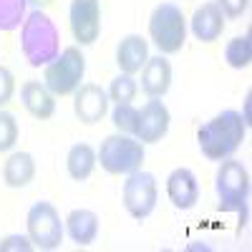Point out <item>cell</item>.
<instances>
[{
    "label": "cell",
    "instance_id": "cell-1",
    "mask_svg": "<svg viewBox=\"0 0 252 252\" xmlns=\"http://www.w3.org/2000/svg\"><path fill=\"white\" fill-rule=\"evenodd\" d=\"M247 124L235 109H224L215 119H209L207 124L199 126L197 131V144L207 159L222 161L227 157H232L240 144L245 141Z\"/></svg>",
    "mask_w": 252,
    "mask_h": 252
},
{
    "label": "cell",
    "instance_id": "cell-2",
    "mask_svg": "<svg viewBox=\"0 0 252 252\" xmlns=\"http://www.w3.org/2000/svg\"><path fill=\"white\" fill-rule=\"evenodd\" d=\"M20 48H23V56L33 68L48 66L61 53L58 28L43 10H33L23 20V28H20Z\"/></svg>",
    "mask_w": 252,
    "mask_h": 252
},
{
    "label": "cell",
    "instance_id": "cell-3",
    "mask_svg": "<svg viewBox=\"0 0 252 252\" xmlns=\"http://www.w3.org/2000/svg\"><path fill=\"white\" fill-rule=\"evenodd\" d=\"M217 197H220V209L222 212H237L240 215V229L247 222V197H250V174L242 166V161L235 159H222L217 177Z\"/></svg>",
    "mask_w": 252,
    "mask_h": 252
},
{
    "label": "cell",
    "instance_id": "cell-4",
    "mask_svg": "<svg viewBox=\"0 0 252 252\" xmlns=\"http://www.w3.org/2000/svg\"><path fill=\"white\" fill-rule=\"evenodd\" d=\"M96 161H101V169L114 177L131 174L144 164V144L129 134H111L101 141Z\"/></svg>",
    "mask_w": 252,
    "mask_h": 252
},
{
    "label": "cell",
    "instance_id": "cell-5",
    "mask_svg": "<svg viewBox=\"0 0 252 252\" xmlns=\"http://www.w3.org/2000/svg\"><path fill=\"white\" fill-rule=\"evenodd\" d=\"M149 38L164 56L182 51L187 40V20L177 3H161L154 8L149 18Z\"/></svg>",
    "mask_w": 252,
    "mask_h": 252
},
{
    "label": "cell",
    "instance_id": "cell-6",
    "mask_svg": "<svg viewBox=\"0 0 252 252\" xmlns=\"http://www.w3.org/2000/svg\"><path fill=\"white\" fill-rule=\"evenodd\" d=\"M83 73H86V58L76 46H68L46 66L43 83L53 96H68L81 86Z\"/></svg>",
    "mask_w": 252,
    "mask_h": 252
},
{
    "label": "cell",
    "instance_id": "cell-7",
    "mask_svg": "<svg viewBox=\"0 0 252 252\" xmlns=\"http://www.w3.org/2000/svg\"><path fill=\"white\" fill-rule=\"evenodd\" d=\"M129 179L124 182V189H121V199H124V207L134 220H146L154 207H157V197H159V187H157V177L152 172H131L126 174Z\"/></svg>",
    "mask_w": 252,
    "mask_h": 252
},
{
    "label": "cell",
    "instance_id": "cell-8",
    "mask_svg": "<svg viewBox=\"0 0 252 252\" xmlns=\"http://www.w3.org/2000/svg\"><path fill=\"white\" fill-rule=\"evenodd\" d=\"M28 237L38 250H56L63 242V222L51 202H35L28 209Z\"/></svg>",
    "mask_w": 252,
    "mask_h": 252
},
{
    "label": "cell",
    "instance_id": "cell-9",
    "mask_svg": "<svg viewBox=\"0 0 252 252\" xmlns=\"http://www.w3.org/2000/svg\"><path fill=\"white\" fill-rule=\"evenodd\" d=\"M71 33L81 46L96 43L101 33V0H71Z\"/></svg>",
    "mask_w": 252,
    "mask_h": 252
},
{
    "label": "cell",
    "instance_id": "cell-10",
    "mask_svg": "<svg viewBox=\"0 0 252 252\" xmlns=\"http://www.w3.org/2000/svg\"><path fill=\"white\" fill-rule=\"evenodd\" d=\"M169 124H172V114L169 109L164 106L159 98H152L146 106H141V111L136 114V129L134 136L141 144H157L166 136L169 131Z\"/></svg>",
    "mask_w": 252,
    "mask_h": 252
},
{
    "label": "cell",
    "instance_id": "cell-11",
    "mask_svg": "<svg viewBox=\"0 0 252 252\" xmlns=\"http://www.w3.org/2000/svg\"><path fill=\"white\" fill-rule=\"evenodd\" d=\"M109 111V94L96 83H81L73 91V114L83 124H98Z\"/></svg>",
    "mask_w": 252,
    "mask_h": 252
},
{
    "label": "cell",
    "instance_id": "cell-12",
    "mask_svg": "<svg viewBox=\"0 0 252 252\" xmlns=\"http://www.w3.org/2000/svg\"><path fill=\"white\" fill-rule=\"evenodd\" d=\"M166 194H169V202L177 209H192L199 202L197 177L189 169H184V166H179V169H174L166 177Z\"/></svg>",
    "mask_w": 252,
    "mask_h": 252
},
{
    "label": "cell",
    "instance_id": "cell-13",
    "mask_svg": "<svg viewBox=\"0 0 252 252\" xmlns=\"http://www.w3.org/2000/svg\"><path fill=\"white\" fill-rule=\"evenodd\" d=\"M20 101H23L26 111L33 119L46 121L56 114V96L48 91L46 83H40V81H26L23 86H20Z\"/></svg>",
    "mask_w": 252,
    "mask_h": 252
},
{
    "label": "cell",
    "instance_id": "cell-14",
    "mask_svg": "<svg viewBox=\"0 0 252 252\" xmlns=\"http://www.w3.org/2000/svg\"><path fill=\"white\" fill-rule=\"evenodd\" d=\"M172 86V66L164 56H154L141 68V91L152 98H159Z\"/></svg>",
    "mask_w": 252,
    "mask_h": 252
},
{
    "label": "cell",
    "instance_id": "cell-15",
    "mask_svg": "<svg viewBox=\"0 0 252 252\" xmlns=\"http://www.w3.org/2000/svg\"><path fill=\"white\" fill-rule=\"evenodd\" d=\"M189 23H192V33H194L197 40L212 43V40H217L224 31V13L217 8V3H204L194 10Z\"/></svg>",
    "mask_w": 252,
    "mask_h": 252
},
{
    "label": "cell",
    "instance_id": "cell-16",
    "mask_svg": "<svg viewBox=\"0 0 252 252\" xmlns=\"http://www.w3.org/2000/svg\"><path fill=\"white\" fill-rule=\"evenodd\" d=\"M146 61H149V43L141 35H126L116 46V63L121 73H129V76L139 73Z\"/></svg>",
    "mask_w": 252,
    "mask_h": 252
},
{
    "label": "cell",
    "instance_id": "cell-17",
    "mask_svg": "<svg viewBox=\"0 0 252 252\" xmlns=\"http://www.w3.org/2000/svg\"><path fill=\"white\" fill-rule=\"evenodd\" d=\"M66 232L78 247H89L98 237V215L94 209H73L66 217Z\"/></svg>",
    "mask_w": 252,
    "mask_h": 252
},
{
    "label": "cell",
    "instance_id": "cell-18",
    "mask_svg": "<svg viewBox=\"0 0 252 252\" xmlns=\"http://www.w3.org/2000/svg\"><path fill=\"white\" fill-rule=\"evenodd\" d=\"M35 177V161L28 152H15L8 157L3 166V179L10 189H23L33 182Z\"/></svg>",
    "mask_w": 252,
    "mask_h": 252
},
{
    "label": "cell",
    "instance_id": "cell-19",
    "mask_svg": "<svg viewBox=\"0 0 252 252\" xmlns=\"http://www.w3.org/2000/svg\"><path fill=\"white\" fill-rule=\"evenodd\" d=\"M66 166H68L71 179H76V182L89 179L96 169V152L89 144H76V146H71V152L66 157Z\"/></svg>",
    "mask_w": 252,
    "mask_h": 252
},
{
    "label": "cell",
    "instance_id": "cell-20",
    "mask_svg": "<svg viewBox=\"0 0 252 252\" xmlns=\"http://www.w3.org/2000/svg\"><path fill=\"white\" fill-rule=\"evenodd\" d=\"M224 61H227L232 68H247L250 61H252L250 35H235L232 40H229L227 48H224Z\"/></svg>",
    "mask_w": 252,
    "mask_h": 252
},
{
    "label": "cell",
    "instance_id": "cell-21",
    "mask_svg": "<svg viewBox=\"0 0 252 252\" xmlns=\"http://www.w3.org/2000/svg\"><path fill=\"white\" fill-rule=\"evenodd\" d=\"M28 0H0V31H15L26 20Z\"/></svg>",
    "mask_w": 252,
    "mask_h": 252
},
{
    "label": "cell",
    "instance_id": "cell-22",
    "mask_svg": "<svg viewBox=\"0 0 252 252\" xmlns=\"http://www.w3.org/2000/svg\"><path fill=\"white\" fill-rule=\"evenodd\" d=\"M109 101L114 103H131L139 94V86H136V81L129 76V73H121L111 81V86H109Z\"/></svg>",
    "mask_w": 252,
    "mask_h": 252
},
{
    "label": "cell",
    "instance_id": "cell-23",
    "mask_svg": "<svg viewBox=\"0 0 252 252\" xmlns=\"http://www.w3.org/2000/svg\"><path fill=\"white\" fill-rule=\"evenodd\" d=\"M136 109L131 106V103H116V109L111 114V121L116 126L119 134H134L136 129Z\"/></svg>",
    "mask_w": 252,
    "mask_h": 252
},
{
    "label": "cell",
    "instance_id": "cell-24",
    "mask_svg": "<svg viewBox=\"0 0 252 252\" xmlns=\"http://www.w3.org/2000/svg\"><path fill=\"white\" fill-rule=\"evenodd\" d=\"M18 141V121L10 111H0V152H10Z\"/></svg>",
    "mask_w": 252,
    "mask_h": 252
},
{
    "label": "cell",
    "instance_id": "cell-25",
    "mask_svg": "<svg viewBox=\"0 0 252 252\" xmlns=\"http://www.w3.org/2000/svg\"><path fill=\"white\" fill-rule=\"evenodd\" d=\"M13 94H15V78L5 66H0V109H3L5 103H10Z\"/></svg>",
    "mask_w": 252,
    "mask_h": 252
},
{
    "label": "cell",
    "instance_id": "cell-26",
    "mask_svg": "<svg viewBox=\"0 0 252 252\" xmlns=\"http://www.w3.org/2000/svg\"><path fill=\"white\" fill-rule=\"evenodd\" d=\"M28 250H33V242L31 237H23V235H8L0 242V252H28Z\"/></svg>",
    "mask_w": 252,
    "mask_h": 252
},
{
    "label": "cell",
    "instance_id": "cell-27",
    "mask_svg": "<svg viewBox=\"0 0 252 252\" xmlns=\"http://www.w3.org/2000/svg\"><path fill=\"white\" fill-rule=\"evenodd\" d=\"M250 5V0H217V8L227 15V18H240Z\"/></svg>",
    "mask_w": 252,
    "mask_h": 252
},
{
    "label": "cell",
    "instance_id": "cell-28",
    "mask_svg": "<svg viewBox=\"0 0 252 252\" xmlns=\"http://www.w3.org/2000/svg\"><path fill=\"white\" fill-rule=\"evenodd\" d=\"M28 3H33L38 10H43V8H48V5L53 3V0H28Z\"/></svg>",
    "mask_w": 252,
    "mask_h": 252
}]
</instances>
